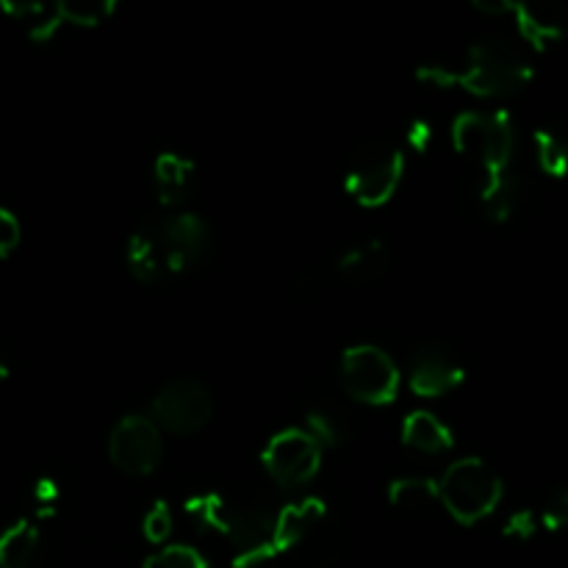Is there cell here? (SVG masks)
<instances>
[{"label": "cell", "instance_id": "9a60e30c", "mask_svg": "<svg viewBox=\"0 0 568 568\" xmlns=\"http://www.w3.org/2000/svg\"><path fill=\"white\" fill-rule=\"evenodd\" d=\"M394 264L392 247L381 239H369L361 242L358 247H349L338 255L336 275L349 286H369L377 283Z\"/></svg>", "mask_w": 568, "mask_h": 568}, {"label": "cell", "instance_id": "4fadbf2b", "mask_svg": "<svg viewBox=\"0 0 568 568\" xmlns=\"http://www.w3.org/2000/svg\"><path fill=\"white\" fill-rule=\"evenodd\" d=\"M305 430L322 449H336L353 438L355 414L344 392L331 383H316L305 394Z\"/></svg>", "mask_w": 568, "mask_h": 568}, {"label": "cell", "instance_id": "277c9868", "mask_svg": "<svg viewBox=\"0 0 568 568\" xmlns=\"http://www.w3.org/2000/svg\"><path fill=\"white\" fill-rule=\"evenodd\" d=\"M453 148L464 161H469L477 175V186L499 181L514 172L516 125L510 111H460L453 120Z\"/></svg>", "mask_w": 568, "mask_h": 568}, {"label": "cell", "instance_id": "7c38bea8", "mask_svg": "<svg viewBox=\"0 0 568 568\" xmlns=\"http://www.w3.org/2000/svg\"><path fill=\"white\" fill-rule=\"evenodd\" d=\"M466 369L458 353L447 342H422L410 355L408 386L416 397L436 399L447 397L455 388L464 386Z\"/></svg>", "mask_w": 568, "mask_h": 568}, {"label": "cell", "instance_id": "3957f363", "mask_svg": "<svg viewBox=\"0 0 568 568\" xmlns=\"http://www.w3.org/2000/svg\"><path fill=\"white\" fill-rule=\"evenodd\" d=\"M186 514L203 527L220 532L236 547L233 568H255L266 564L277 510L255 494H200L186 499Z\"/></svg>", "mask_w": 568, "mask_h": 568}, {"label": "cell", "instance_id": "e0dca14e", "mask_svg": "<svg viewBox=\"0 0 568 568\" xmlns=\"http://www.w3.org/2000/svg\"><path fill=\"white\" fill-rule=\"evenodd\" d=\"M197 164L181 153H161L153 164V186L161 205L170 211H181V205L192 197L197 181Z\"/></svg>", "mask_w": 568, "mask_h": 568}, {"label": "cell", "instance_id": "2e32d148", "mask_svg": "<svg viewBox=\"0 0 568 568\" xmlns=\"http://www.w3.org/2000/svg\"><path fill=\"white\" fill-rule=\"evenodd\" d=\"M344 549H347V532H344L342 521L327 510V514L300 538V544L294 547L292 555L308 568H327L342 558Z\"/></svg>", "mask_w": 568, "mask_h": 568}, {"label": "cell", "instance_id": "9c48e42d", "mask_svg": "<svg viewBox=\"0 0 568 568\" xmlns=\"http://www.w3.org/2000/svg\"><path fill=\"white\" fill-rule=\"evenodd\" d=\"M109 458L122 475L148 477L164 460V436L150 416L128 414L111 427Z\"/></svg>", "mask_w": 568, "mask_h": 568}, {"label": "cell", "instance_id": "4316f807", "mask_svg": "<svg viewBox=\"0 0 568 568\" xmlns=\"http://www.w3.org/2000/svg\"><path fill=\"white\" fill-rule=\"evenodd\" d=\"M538 525L547 532H560L568 527V486L555 488L538 508Z\"/></svg>", "mask_w": 568, "mask_h": 568}, {"label": "cell", "instance_id": "f1b7e54d", "mask_svg": "<svg viewBox=\"0 0 568 568\" xmlns=\"http://www.w3.org/2000/svg\"><path fill=\"white\" fill-rule=\"evenodd\" d=\"M20 239H22L20 220H17L9 209L0 205V261L9 258V255L20 247Z\"/></svg>", "mask_w": 568, "mask_h": 568}, {"label": "cell", "instance_id": "ba28073f", "mask_svg": "<svg viewBox=\"0 0 568 568\" xmlns=\"http://www.w3.org/2000/svg\"><path fill=\"white\" fill-rule=\"evenodd\" d=\"M214 416V394L194 377L164 383L153 397V422L172 436H194Z\"/></svg>", "mask_w": 568, "mask_h": 568}, {"label": "cell", "instance_id": "ac0fdd59", "mask_svg": "<svg viewBox=\"0 0 568 568\" xmlns=\"http://www.w3.org/2000/svg\"><path fill=\"white\" fill-rule=\"evenodd\" d=\"M0 11L26 28L28 39L37 44L50 42L64 28L61 3H39V0H0Z\"/></svg>", "mask_w": 568, "mask_h": 568}, {"label": "cell", "instance_id": "5b68a950", "mask_svg": "<svg viewBox=\"0 0 568 568\" xmlns=\"http://www.w3.org/2000/svg\"><path fill=\"white\" fill-rule=\"evenodd\" d=\"M505 497V483L494 466L477 455H466L449 464L438 477V505L458 525H477L499 508Z\"/></svg>", "mask_w": 568, "mask_h": 568}, {"label": "cell", "instance_id": "83f0119b", "mask_svg": "<svg viewBox=\"0 0 568 568\" xmlns=\"http://www.w3.org/2000/svg\"><path fill=\"white\" fill-rule=\"evenodd\" d=\"M538 530H541V525H538V514L530 508L516 510V514L510 516L503 527L505 538H519V541H527V538L536 536Z\"/></svg>", "mask_w": 568, "mask_h": 568}, {"label": "cell", "instance_id": "6da1fadb", "mask_svg": "<svg viewBox=\"0 0 568 568\" xmlns=\"http://www.w3.org/2000/svg\"><path fill=\"white\" fill-rule=\"evenodd\" d=\"M211 255V227L194 211H164L144 220L128 236V270L139 283L161 286L178 281Z\"/></svg>", "mask_w": 568, "mask_h": 568}, {"label": "cell", "instance_id": "30bf717a", "mask_svg": "<svg viewBox=\"0 0 568 568\" xmlns=\"http://www.w3.org/2000/svg\"><path fill=\"white\" fill-rule=\"evenodd\" d=\"M322 453L325 449L308 436L305 427H286L266 442L261 464L277 486L300 488L320 475Z\"/></svg>", "mask_w": 568, "mask_h": 568}, {"label": "cell", "instance_id": "d6986e66", "mask_svg": "<svg viewBox=\"0 0 568 568\" xmlns=\"http://www.w3.org/2000/svg\"><path fill=\"white\" fill-rule=\"evenodd\" d=\"M403 444L425 455H442L455 447V436L433 410H410L403 419Z\"/></svg>", "mask_w": 568, "mask_h": 568}, {"label": "cell", "instance_id": "603a6c76", "mask_svg": "<svg viewBox=\"0 0 568 568\" xmlns=\"http://www.w3.org/2000/svg\"><path fill=\"white\" fill-rule=\"evenodd\" d=\"M388 503L403 514H425L438 503V480L425 475L397 477L388 486Z\"/></svg>", "mask_w": 568, "mask_h": 568}, {"label": "cell", "instance_id": "52a82bcc", "mask_svg": "<svg viewBox=\"0 0 568 568\" xmlns=\"http://www.w3.org/2000/svg\"><path fill=\"white\" fill-rule=\"evenodd\" d=\"M344 397L361 405H392L399 397V366L392 355L377 344H353L344 349L342 364H338Z\"/></svg>", "mask_w": 568, "mask_h": 568}, {"label": "cell", "instance_id": "d6a6232c", "mask_svg": "<svg viewBox=\"0 0 568 568\" xmlns=\"http://www.w3.org/2000/svg\"><path fill=\"white\" fill-rule=\"evenodd\" d=\"M11 377V364L3 353H0V383H6Z\"/></svg>", "mask_w": 568, "mask_h": 568}, {"label": "cell", "instance_id": "d4e9b609", "mask_svg": "<svg viewBox=\"0 0 568 568\" xmlns=\"http://www.w3.org/2000/svg\"><path fill=\"white\" fill-rule=\"evenodd\" d=\"M142 568H209V560L189 544H166L159 552L150 555Z\"/></svg>", "mask_w": 568, "mask_h": 568}, {"label": "cell", "instance_id": "f546056e", "mask_svg": "<svg viewBox=\"0 0 568 568\" xmlns=\"http://www.w3.org/2000/svg\"><path fill=\"white\" fill-rule=\"evenodd\" d=\"M408 144L416 150V153H427V150L433 148V142H436V128H433L430 120H425V116H416L414 122L408 125Z\"/></svg>", "mask_w": 568, "mask_h": 568}, {"label": "cell", "instance_id": "5bb4252c", "mask_svg": "<svg viewBox=\"0 0 568 568\" xmlns=\"http://www.w3.org/2000/svg\"><path fill=\"white\" fill-rule=\"evenodd\" d=\"M327 503L322 497H305L297 503L286 505L283 510H277L275 516V530H272L270 549H266V564L281 555H292L294 547L300 544V538L327 514Z\"/></svg>", "mask_w": 568, "mask_h": 568}, {"label": "cell", "instance_id": "4dcf8cb0", "mask_svg": "<svg viewBox=\"0 0 568 568\" xmlns=\"http://www.w3.org/2000/svg\"><path fill=\"white\" fill-rule=\"evenodd\" d=\"M61 491H59V483L50 480V477H42V480L37 483V488H33V499H37L39 516H50L53 514L55 503H59Z\"/></svg>", "mask_w": 568, "mask_h": 568}, {"label": "cell", "instance_id": "8fae6325", "mask_svg": "<svg viewBox=\"0 0 568 568\" xmlns=\"http://www.w3.org/2000/svg\"><path fill=\"white\" fill-rule=\"evenodd\" d=\"M477 11L483 14L514 17L519 37L532 50H547L549 44L564 42L568 33V11L558 3H525V0H475Z\"/></svg>", "mask_w": 568, "mask_h": 568}, {"label": "cell", "instance_id": "484cf974", "mask_svg": "<svg viewBox=\"0 0 568 568\" xmlns=\"http://www.w3.org/2000/svg\"><path fill=\"white\" fill-rule=\"evenodd\" d=\"M172 527H175V519H172V508L166 499H155L148 508L142 519V532L150 544H166L172 536Z\"/></svg>", "mask_w": 568, "mask_h": 568}, {"label": "cell", "instance_id": "ffe728a7", "mask_svg": "<svg viewBox=\"0 0 568 568\" xmlns=\"http://www.w3.org/2000/svg\"><path fill=\"white\" fill-rule=\"evenodd\" d=\"M42 532L37 521L20 519L0 532V568H37Z\"/></svg>", "mask_w": 568, "mask_h": 568}, {"label": "cell", "instance_id": "cb8c5ba5", "mask_svg": "<svg viewBox=\"0 0 568 568\" xmlns=\"http://www.w3.org/2000/svg\"><path fill=\"white\" fill-rule=\"evenodd\" d=\"M64 26L75 28H98L100 22L114 14V0H59Z\"/></svg>", "mask_w": 568, "mask_h": 568}, {"label": "cell", "instance_id": "8992f818", "mask_svg": "<svg viewBox=\"0 0 568 568\" xmlns=\"http://www.w3.org/2000/svg\"><path fill=\"white\" fill-rule=\"evenodd\" d=\"M405 178V153L386 139H366L353 153L344 175L349 197L364 209H383L392 203Z\"/></svg>", "mask_w": 568, "mask_h": 568}, {"label": "cell", "instance_id": "7a4b0ae2", "mask_svg": "<svg viewBox=\"0 0 568 568\" xmlns=\"http://www.w3.org/2000/svg\"><path fill=\"white\" fill-rule=\"evenodd\" d=\"M416 78L442 89L460 87L477 98H510L530 87L536 67L510 39L483 37L460 50V55L422 64Z\"/></svg>", "mask_w": 568, "mask_h": 568}, {"label": "cell", "instance_id": "44dd1931", "mask_svg": "<svg viewBox=\"0 0 568 568\" xmlns=\"http://www.w3.org/2000/svg\"><path fill=\"white\" fill-rule=\"evenodd\" d=\"M521 200H525V186H521V178L516 172L477 186V203H480L483 216L497 222V225H505L519 211Z\"/></svg>", "mask_w": 568, "mask_h": 568}, {"label": "cell", "instance_id": "7402d4cb", "mask_svg": "<svg viewBox=\"0 0 568 568\" xmlns=\"http://www.w3.org/2000/svg\"><path fill=\"white\" fill-rule=\"evenodd\" d=\"M532 142H536V159L544 175L555 181L568 178V120H555L538 128Z\"/></svg>", "mask_w": 568, "mask_h": 568}, {"label": "cell", "instance_id": "1f68e13d", "mask_svg": "<svg viewBox=\"0 0 568 568\" xmlns=\"http://www.w3.org/2000/svg\"><path fill=\"white\" fill-rule=\"evenodd\" d=\"M297 294H303V297H311V294H316L322 288V277L314 275V272H305V275H300L297 281Z\"/></svg>", "mask_w": 568, "mask_h": 568}]
</instances>
